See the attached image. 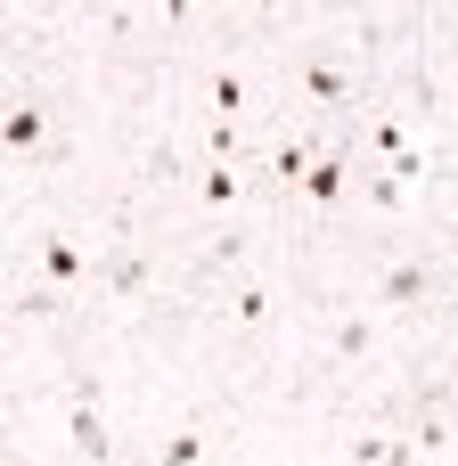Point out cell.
<instances>
[{"mask_svg": "<svg viewBox=\"0 0 458 466\" xmlns=\"http://www.w3.org/2000/svg\"><path fill=\"white\" fill-rule=\"evenodd\" d=\"M426 287H434V279H426L418 262H402V270H385V287H377V303H418Z\"/></svg>", "mask_w": 458, "mask_h": 466, "instance_id": "obj_1", "label": "cell"}, {"mask_svg": "<svg viewBox=\"0 0 458 466\" xmlns=\"http://www.w3.org/2000/svg\"><path fill=\"white\" fill-rule=\"evenodd\" d=\"M74 451H82V459H107V426H98L90 393H82V410H74Z\"/></svg>", "mask_w": 458, "mask_h": 466, "instance_id": "obj_2", "label": "cell"}, {"mask_svg": "<svg viewBox=\"0 0 458 466\" xmlns=\"http://www.w3.org/2000/svg\"><path fill=\"white\" fill-rule=\"evenodd\" d=\"M107 287H115V295H139V287H148V262H107Z\"/></svg>", "mask_w": 458, "mask_h": 466, "instance_id": "obj_3", "label": "cell"}, {"mask_svg": "<svg viewBox=\"0 0 458 466\" xmlns=\"http://www.w3.org/2000/svg\"><path fill=\"white\" fill-rule=\"evenodd\" d=\"M352 459H361V466H393V459H402V451H393L385 434H361V442H352Z\"/></svg>", "mask_w": 458, "mask_h": 466, "instance_id": "obj_4", "label": "cell"}, {"mask_svg": "<svg viewBox=\"0 0 458 466\" xmlns=\"http://www.w3.org/2000/svg\"><path fill=\"white\" fill-rule=\"evenodd\" d=\"M303 90H311V98H344V74H336V66H311Z\"/></svg>", "mask_w": 458, "mask_h": 466, "instance_id": "obj_5", "label": "cell"}, {"mask_svg": "<svg viewBox=\"0 0 458 466\" xmlns=\"http://www.w3.org/2000/svg\"><path fill=\"white\" fill-rule=\"evenodd\" d=\"M41 262H49V270H57V279H74V270H82V254H74V246H66V238H49V246H41Z\"/></svg>", "mask_w": 458, "mask_h": 466, "instance_id": "obj_6", "label": "cell"}, {"mask_svg": "<svg viewBox=\"0 0 458 466\" xmlns=\"http://www.w3.org/2000/svg\"><path fill=\"white\" fill-rule=\"evenodd\" d=\"M336 352H344V360L369 352V319H344V328H336Z\"/></svg>", "mask_w": 458, "mask_h": 466, "instance_id": "obj_7", "label": "cell"}, {"mask_svg": "<svg viewBox=\"0 0 458 466\" xmlns=\"http://www.w3.org/2000/svg\"><path fill=\"white\" fill-rule=\"evenodd\" d=\"M197 459H205V434H180V442L164 451V466H197Z\"/></svg>", "mask_w": 458, "mask_h": 466, "instance_id": "obj_8", "label": "cell"}, {"mask_svg": "<svg viewBox=\"0 0 458 466\" xmlns=\"http://www.w3.org/2000/svg\"><path fill=\"white\" fill-rule=\"evenodd\" d=\"M8 139H16V147H25V139H41V115H33V106H16V115H8Z\"/></svg>", "mask_w": 458, "mask_h": 466, "instance_id": "obj_9", "label": "cell"}]
</instances>
